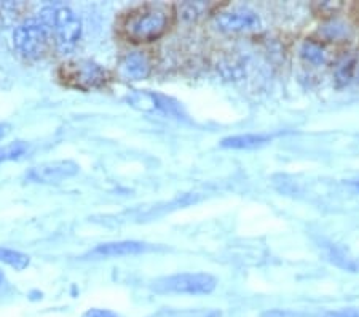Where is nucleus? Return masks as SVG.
I'll return each instance as SVG.
<instances>
[{
    "instance_id": "obj_16",
    "label": "nucleus",
    "mask_w": 359,
    "mask_h": 317,
    "mask_svg": "<svg viewBox=\"0 0 359 317\" xmlns=\"http://www.w3.org/2000/svg\"><path fill=\"white\" fill-rule=\"evenodd\" d=\"M260 317H304V314L292 309H267Z\"/></svg>"
},
{
    "instance_id": "obj_5",
    "label": "nucleus",
    "mask_w": 359,
    "mask_h": 317,
    "mask_svg": "<svg viewBox=\"0 0 359 317\" xmlns=\"http://www.w3.org/2000/svg\"><path fill=\"white\" fill-rule=\"evenodd\" d=\"M61 77L67 85L80 90H91L102 86L107 80V72L88 60H75L61 67Z\"/></svg>"
},
{
    "instance_id": "obj_10",
    "label": "nucleus",
    "mask_w": 359,
    "mask_h": 317,
    "mask_svg": "<svg viewBox=\"0 0 359 317\" xmlns=\"http://www.w3.org/2000/svg\"><path fill=\"white\" fill-rule=\"evenodd\" d=\"M271 136L262 135V134H245V135H235L227 136L221 141L222 148L227 149H254L264 144L270 143Z\"/></svg>"
},
{
    "instance_id": "obj_8",
    "label": "nucleus",
    "mask_w": 359,
    "mask_h": 317,
    "mask_svg": "<svg viewBox=\"0 0 359 317\" xmlns=\"http://www.w3.org/2000/svg\"><path fill=\"white\" fill-rule=\"evenodd\" d=\"M150 71H152V66H150L149 58L141 51L126 55L120 63V74L128 80L147 79Z\"/></svg>"
},
{
    "instance_id": "obj_15",
    "label": "nucleus",
    "mask_w": 359,
    "mask_h": 317,
    "mask_svg": "<svg viewBox=\"0 0 359 317\" xmlns=\"http://www.w3.org/2000/svg\"><path fill=\"white\" fill-rule=\"evenodd\" d=\"M208 10V4H203V2H190V4H185L181 13H182V18L185 20H196L200 18V16L205 13Z\"/></svg>"
},
{
    "instance_id": "obj_2",
    "label": "nucleus",
    "mask_w": 359,
    "mask_h": 317,
    "mask_svg": "<svg viewBox=\"0 0 359 317\" xmlns=\"http://www.w3.org/2000/svg\"><path fill=\"white\" fill-rule=\"evenodd\" d=\"M168 27V18L165 11L158 8L146 7L130 16L126 21V36L135 42H152L161 37Z\"/></svg>"
},
{
    "instance_id": "obj_1",
    "label": "nucleus",
    "mask_w": 359,
    "mask_h": 317,
    "mask_svg": "<svg viewBox=\"0 0 359 317\" xmlns=\"http://www.w3.org/2000/svg\"><path fill=\"white\" fill-rule=\"evenodd\" d=\"M50 27L37 18H29L22 21L13 31V44L16 50L26 58H40L50 42Z\"/></svg>"
},
{
    "instance_id": "obj_18",
    "label": "nucleus",
    "mask_w": 359,
    "mask_h": 317,
    "mask_svg": "<svg viewBox=\"0 0 359 317\" xmlns=\"http://www.w3.org/2000/svg\"><path fill=\"white\" fill-rule=\"evenodd\" d=\"M82 317H117V316H115L112 311H107V309H90L86 311Z\"/></svg>"
},
{
    "instance_id": "obj_22",
    "label": "nucleus",
    "mask_w": 359,
    "mask_h": 317,
    "mask_svg": "<svg viewBox=\"0 0 359 317\" xmlns=\"http://www.w3.org/2000/svg\"><path fill=\"white\" fill-rule=\"evenodd\" d=\"M2 278H4V276H2V271H0V284H2Z\"/></svg>"
},
{
    "instance_id": "obj_9",
    "label": "nucleus",
    "mask_w": 359,
    "mask_h": 317,
    "mask_svg": "<svg viewBox=\"0 0 359 317\" xmlns=\"http://www.w3.org/2000/svg\"><path fill=\"white\" fill-rule=\"evenodd\" d=\"M147 250V245L137 240H121V242H109L101 244L96 249H93V257H130L137 255Z\"/></svg>"
},
{
    "instance_id": "obj_7",
    "label": "nucleus",
    "mask_w": 359,
    "mask_h": 317,
    "mask_svg": "<svg viewBox=\"0 0 359 317\" xmlns=\"http://www.w3.org/2000/svg\"><path fill=\"white\" fill-rule=\"evenodd\" d=\"M79 172V165L71 160H55V162H46L29 172V178L37 183H61L66 178L74 176Z\"/></svg>"
},
{
    "instance_id": "obj_3",
    "label": "nucleus",
    "mask_w": 359,
    "mask_h": 317,
    "mask_svg": "<svg viewBox=\"0 0 359 317\" xmlns=\"http://www.w3.org/2000/svg\"><path fill=\"white\" fill-rule=\"evenodd\" d=\"M158 293H179V295H208L216 290L217 280L206 273H182L154 282Z\"/></svg>"
},
{
    "instance_id": "obj_11",
    "label": "nucleus",
    "mask_w": 359,
    "mask_h": 317,
    "mask_svg": "<svg viewBox=\"0 0 359 317\" xmlns=\"http://www.w3.org/2000/svg\"><path fill=\"white\" fill-rule=\"evenodd\" d=\"M300 55L305 61L311 63V65H324L326 63V50H324L320 44L315 42V40H305L302 48H300Z\"/></svg>"
},
{
    "instance_id": "obj_21",
    "label": "nucleus",
    "mask_w": 359,
    "mask_h": 317,
    "mask_svg": "<svg viewBox=\"0 0 359 317\" xmlns=\"http://www.w3.org/2000/svg\"><path fill=\"white\" fill-rule=\"evenodd\" d=\"M355 79H356V82H359V65H358V67H356V76H355Z\"/></svg>"
},
{
    "instance_id": "obj_4",
    "label": "nucleus",
    "mask_w": 359,
    "mask_h": 317,
    "mask_svg": "<svg viewBox=\"0 0 359 317\" xmlns=\"http://www.w3.org/2000/svg\"><path fill=\"white\" fill-rule=\"evenodd\" d=\"M40 20L62 45H74L82 34V21L67 7H46L40 11Z\"/></svg>"
},
{
    "instance_id": "obj_12",
    "label": "nucleus",
    "mask_w": 359,
    "mask_h": 317,
    "mask_svg": "<svg viewBox=\"0 0 359 317\" xmlns=\"http://www.w3.org/2000/svg\"><path fill=\"white\" fill-rule=\"evenodd\" d=\"M0 261L8 264L10 268H13L16 271H22L29 266L31 258H29L26 253L11 250V249H7V247H0Z\"/></svg>"
},
{
    "instance_id": "obj_6",
    "label": "nucleus",
    "mask_w": 359,
    "mask_h": 317,
    "mask_svg": "<svg viewBox=\"0 0 359 317\" xmlns=\"http://www.w3.org/2000/svg\"><path fill=\"white\" fill-rule=\"evenodd\" d=\"M214 26L225 34L254 32L260 29V16L248 7H235L214 16Z\"/></svg>"
},
{
    "instance_id": "obj_14",
    "label": "nucleus",
    "mask_w": 359,
    "mask_h": 317,
    "mask_svg": "<svg viewBox=\"0 0 359 317\" xmlns=\"http://www.w3.org/2000/svg\"><path fill=\"white\" fill-rule=\"evenodd\" d=\"M356 61H345L344 65H340L337 71H335V84L337 86L348 85L356 76Z\"/></svg>"
},
{
    "instance_id": "obj_17",
    "label": "nucleus",
    "mask_w": 359,
    "mask_h": 317,
    "mask_svg": "<svg viewBox=\"0 0 359 317\" xmlns=\"http://www.w3.org/2000/svg\"><path fill=\"white\" fill-rule=\"evenodd\" d=\"M320 317H359V308H344L327 311V313L321 314Z\"/></svg>"
},
{
    "instance_id": "obj_13",
    "label": "nucleus",
    "mask_w": 359,
    "mask_h": 317,
    "mask_svg": "<svg viewBox=\"0 0 359 317\" xmlns=\"http://www.w3.org/2000/svg\"><path fill=\"white\" fill-rule=\"evenodd\" d=\"M27 151V144L22 141L10 143L0 148V164L8 162V160H16L22 157Z\"/></svg>"
},
{
    "instance_id": "obj_20",
    "label": "nucleus",
    "mask_w": 359,
    "mask_h": 317,
    "mask_svg": "<svg viewBox=\"0 0 359 317\" xmlns=\"http://www.w3.org/2000/svg\"><path fill=\"white\" fill-rule=\"evenodd\" d=\"M11 127L8 124H0V140H4L5 136L10 134Z\"/></svg>"
},
{
    "instance_id": "obj_19",
    "label": "nucleus",
    "mask_w": 359,
    "mask_h": 317,
    "mask_svg": "<svg viewBox=\"0 0 359 317\" xmlns=\"http://www.w3.org/2000/svg\"><path fill=\"white\" fill-rule=\"evenodd\" d=\"M345 184L351 189L353 193H359V178H356V180H348Z\"/></svg>"
}]
</instances>
